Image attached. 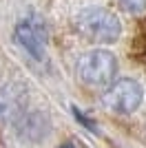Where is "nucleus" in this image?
<instances>
[{
    "instance_id": "9",
    "label": "nucleus",
    "mask_w": 146,
    "mask_h": 148,
    "mask_svg": "<svg viewBox=\"0 0 146 148\" xmlns=\"http://www.w3.org/2000/svg\"><path fill=\"white\" fill-rule=\"evenodd\" d=\"M71 113H73V117L78 119V122H82V124H84V126H86L89 130H95V133H97V128H95V122H91V119H86L84 115H82V111H80L78 106H71Z\"/></svg>"
},
{
    "instance_id": "8",
    "label": "nucleus",
    "mask_w": 146,
    "mask_h": 148,
    "mask_svg": "<svg viewBox=\"0 0 146 148\" xmlns=\"http://www.w3.org/2000/svg\"><path fill=\"white\" fill-rule=\"evenodd\" d=\"M135 51L137 53H146V20L140 25V31L135 36Z\"/></svg>"
},
{
    "instance_id": "10",
    "label": "nucleus",
    "mask_w": 146,
    "mask_h": 148,
    "mask_svg": "<svg viewBox=\"0 0 146 148\" xmlns=\"http://www.w3.org/2000/svg\"><path fill=\"white\" fill-rule=\"evenodd\" d=\"M58 148H78L73 142H67V144H62V146H58Z\"/></svg>"
},
{
    "instance_id": "1",
    "label": "nucleus",
    "mask_w": 146,
    "mask_h": 148,
    "mask_svg": "<svg viewBox=\"0 0 146 148\" xmlns=\"http://www.w3.org/2000/svg\"><path fill=\"white\" fill-rule=\"evenodd\" d=\"M75 29L91 42L109 44L122 36V25L115 13L106 7H84L75 16Z\"/></svg>"
},
{
    "instance_id": "5",
    "label": "nucleus",
    "mask_w": 146,
    "mask_h": 148,
    "mask_svg": "<svg viewBox=\"0 0 146 148\" xmlns=\"http://www.w3.org/2000/svg\"><path fill=\"white\" fill-rule=\"evenodd\" d=\"M51 117L49 113L42 108H27V111L20 115L16 122H13V130H16V137L20 142L29 144V146H36V144H42L49 135H51Z\"/></svg>"
},
{
    "instance_id": "7",
    "label": "nucleus",
    "mask_w": 146,
    "mask_h": 148,
    "mask_svg": "<svg viewBox=\"0 0 146 148\" xmlns=\"http://www.w3.org/2000/svg\"><path fill=\"white\" fill-rule=\"evenodd\" d=\"M120 5L131 13H142L146 11V0H120Z\"/></svg>"
},
{
    "instance_id": "2",
    "label": "nucleus",
    "mask_w": 146,
    "mask_h": 148,
    "mask_svg": "<svg viewBox=\"0 0 146 148\" xmlns=\"http://www.w3.org/2000/svg\"><path fill=\"white\" fill-rule=\"evenodd\" d=\"M75 73L86 86H104L115 77L117 60L106 49H91L78 58Z\"/></svg>"
},
{
    "instance_id": "6",
    "label": "nucleus",
    "mask_w": 146,
    "mask_h": 148,
    "mask_svg": "<svg viewBox=\"0 0 146 148\" xmlns=\"http://www.w3.org/2000/svg\"><path fill=\"white\" fill-rule=\"evenodd\" d=\"M29 104V88L20 80H11L0 86V122L13 124L27 111Z\"/></svg>"
},
{
    "instance_id": "4",
    "label": "nucleus",
    "mask_w": 146,
    "mask_h": 148,
    "mask_svg": "<svg viewBox=\"0 0 146 148\" xmlns=\"http://www.w3.org/2000/svg\"><path fill=\"white\" fill-rule=\"evenodd\" d=\"M47 27L42 20L31 16L20 20L13 29V40L18 47H22L36 62H47Z\"/></svg>"
},
{
    "instance_id": "3",
    "label": "nucleus",
    "mask_w": 146,
    "mask_h": 148,
    "mask_svg": "<svg viewBox=\"0 0 146 148\" xmlns=\"http://www.w3.org/2000/svg\"><path fill=\"white\" fill-rule=\"evenodd\" d=\"M144 102V88L137 80L124 77V80L113 82L102 95L104 108L117 113V115H131L142 106Z\"/></svg>"
}]
</instances>
